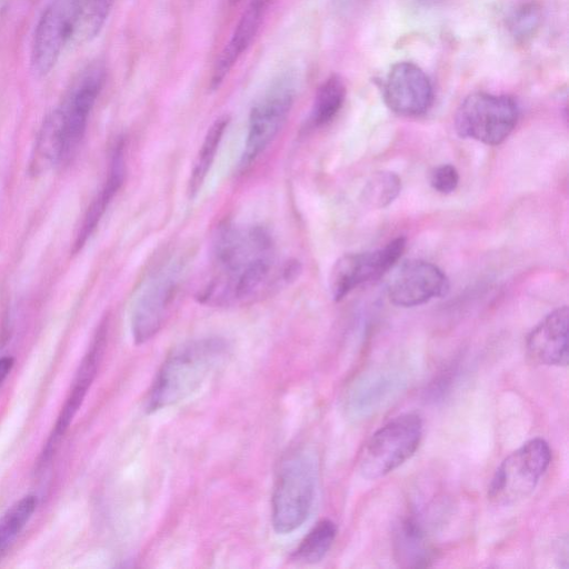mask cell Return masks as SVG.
Returning a JSON list of instances; mask_svg holds the SVG:
<instances>
[{
    "instance_id": "cell-1",
    "label": "cell",
    "mask_w": 569,
    "mask_h": 569,
    "mask_svg": "<svg viewBox=\"0 0 569 569\" xmlns=\"http://www.w3.org/2000/svg\"><path fill=\"white\" fill-rule=\"evenodd\" d=\"M300 264L281 261L270 232L257 224H224L211 247V274L197 295L201 303H250L295 280Z\"/></svg>"
},
{
    "instance_id": "cell-2",
    "label": "cell",
    "mask_w": 569,
    "mask_h": 569,
    "mask_svg": "<svg viewBox=\"0 0 569 569\" xmlns=\"http://www.w3.org/2000/svg\"><path fill=\"white\" fill-rule=\"evenodd\" d=\"M226 352V341L217 337L177 346L156 373L147 398V411H157L183 400L200 387Z\"/></svg>"
},
{
    "instance_id": "cell-3",
    "label": "cell",
    "mask_w": 569,
    "mask_h": 569,
    "mask_svg": "<svg viewBox=\"0 0 569 569\" xmlns=\"http://www.w3.org/2000/svg\"><path fill=\"white\" fill-rule=\"evenodd\" d=\"M318 480V460L307 448L291 450L280 462L271 506L276 532L286 535L298 529L311 510Z\"/></svg>"
},
{
    "instance_id": "cell-4",
    "label": "cell",
    "mask_w": 569,
    "mask_h": 569,
    "mask_svg": "<svg viewBox=\"0 0 569 569\" xmlns=\"http://www.w3.org/2000/svg\"><path fill=\"white\" fill-rule=\"evenodd\" d=\"M422 438V420L413 412L395 417L375 431L359 456V471L366 479L381 478L410 459Z\"/></svg>"
},
{
    "instance_id": "cell-5",
    "label": "cell",
    "mask_w": 569,
    "mask_h": 569,
    "mask_svg": "<svg viewBox=\"0 0 569 569\" xmlns=\"http://www.w3.org/2000/svg\"><path fill=\"white\" fill-rule=\"evenodd\" d=\"M519 116L513 98L505 94L473 92L466 97L455 114V128L462 138L488 146L503 142Z\"/></svg>"
},
{
    "instance_id": "cell-6",
    "label": "cell",
    "mask_w": 569,
    "mask_h": 569,
    "mask_svg": "<svg viewBox=\"0 0 569 569\" xmlns=\"http://www.w3.org/2000/svg\"><path fill=\"white\" fill-rule=\"evenodd\" d=\"M551 461L548 442L535 438L506 457L497 468L488 498L498 505H510L529 496Z\"/></svg>"
},
{
    "instance_id": "cell-7",
    "label": "cell",
    "mask_w": 569,
    "mask_h": 569,
    "mask_svg": "<svg viewBox=\"0 0 569 569\" xmlns=\"http://www.w3.org/2000/svg\"><path fill=\"white\" fill-rule=\"evenodd\" d=\"M295 94L293 79L281 76L257 100L249 114L240 167L250 166L276 138L292 108Z\"/></svg>"
},
{
    "instance_id": "cell-8",
    "label": "cell",
    "mask_w": 569,
    "mask_h": 569,
    "mask_svg": "<svg viewBox=\"0 0 569 569\" xmlns=\"http://www.w3.org/2000/svg\"><path fill=\"white\" fill-rule=\"evenodd\" d=\"M181 260L159 269L140 291L131 311V333L136 343L150 340L163 326L177 298L182 279Z\"/></svg>"
},
{
    "instance_id": "cell-9",
    "label": "cell",
    "mask_w": 569,
    "mask_h": 569,
    "mask_svg": "<svg viewBox=\"0 0 569 569\" xmlns=\"http://www.w3.org/2000/svg\"><path fill=\"white\" fill-rule=\"evenodd\" d=\"M82 0H52L43 10L33 36L31 66L39 76L54 67L64 46L72 40Z\"/></svg>"
},
{
    "instance_id": "cell-10",
    "label": "cell",
    "mask_w": 569,
    "mask_h": 569,
    "mask_svg": "<svg viewBox=\"0 0 569 569\" xmlns=\"http://www.w3.org/2000/svg\"><path fill=\"white\" fill-rule=\"evenodd\" d=\"M405 248L406 239L398 237L383 248L340 257L329 274V289L332 299L340 301L361 283L383 276L398 261Z\"/></svg>"
},
{
    "instance_id": "cell-11",
    "label": "cell",
    "mask_w": 569,
    "mask_h": 569,
    "mask_svg": "<svg viewBox=\"0 0 569 569\" xmlns=\"http://www.w3.org/2000/svg\"><path fill=\"white\" fill-rule=\"evenodd\" d=\"M449 290L447 276L431 262L410 259L403 261L388 283L389 300L398 307H416Z\"/></svg>"
},
{
    "instance_id": "cell-12",
    "label": "cell",
    "mask_w": 569,
    "mask_h": 569,
    "mask_svg": "<svg viewBox=\"0 0 569 569\" xmlns=\"http://www.w3.org/2000/svg\"><path fill=\"white\" fill-rule=\"evenodd\" d=\"M106 335L107 326L103 322L97 331L90 348L88 349L78 368L71 388L58 415L54 427L52 428V431L41 452L39 466L47 463L51 459L52 455H54L61 439L69 429L72 419L81 407L83 399L97 375L100 358L104 347Z\"/></svg>"
},
{
    "instance_id": "cell-13",
    "label": "cell",
    "mask_w": 569,
    "mask_h": 569,
    "mask_svg": "<svg viewBox=\"0 0 569 569\" xmlns=\"http://www.w3.org/2000/svg\"><path fill=\"white\" fill-rule=\"evenodd\" d=\"M382 94L386 104L401 116H420L433 101V89L425 71L411 62H398L388 72Z\"/></svg>"
},
{
    "instance_id": "cell-14",
    "label": "cell",
    "mask_w": 569,
    "mask_h": 569,
    "mask_svg": "<svg viewBox=\"0 0 569 569\" xmlns=\"http://www.w3.org/2000/svg\"><path fill=\"white\" fill-rule=\"evenodd\" d=\"M104 69L100 63H92L79 73L73 82L64 104L60 108L64 120V149L62 160L73 154L81 141L88 117L101 91Z\"/></svg>"
},
{
    "instance_id": "cell-15",
    "label": "cell",
    "mask_w": 569,
    "mask_h": 569,
    "mask_svg": "<svg viewBox=\"0 0 569 569\" xmlns=\"http://www.w3.org/2000/svg\"><path fill=\"white\" fill-rule=\"evenodd\" d=\"M568 320L566 306L546 316L528 335L526 350L538 365L566 367L568 365Z\"/></svg>"
},
{
    "instance_id": "cell-16",
    "label": "cell",
    "mask_w": 569,
    "mask_h": 569,
    "mask_svg": "<svg viewBox=\"0 0 569 569\" xmlns=\"http://www.w3.org/2000/svg\"><path fill=\"white\" fill-rule=\"evenodd\" d=\"M272 0H251L241 14L230 41L221 51L211 76L210 87L219 88L239 57L256 37Z\"/></svg>"
},
{
    "instance_id": "cell-17",
    "label": "cell",
    "mask_w": 569,
    "mask_h": 569,
    "mask_svg": "<svg viewBox=\"0 0 569 569\" xmlns=\"http://www.w3.org/2000/svg\"><path fill=\"white\" fill-rule=\"evenodd\" d=\"M126 174L124 143L119 140L112 151L109 173L100 193L88 208L81 228L77 234L73 252L79 251L96 229L110 201L123 183Z\"/></svg>"
},
{
    "instance_id": "cell-18",
    "label": "cell",
    "mask_w": 569,
    "mask_h": 569,
    "mask_svg": "<svg viewBox=\"0 0 569 569\" xmlns=\"http://www.w3.org/2000/svg\"><path fill=\"white\" fill-rule=\"evenodd\" d=\"M393 551L397 562L407 568L427 567L435 556L422 523L412 515L397 525Z\"/></svg>"
},
{
    "instance_id": "cell-19",
    "label": "cell",
    "mask_w": 569,
    "mask_h": 569,
    "mask_svg": "<svg viewBox=\"0 0 569 569\" xmlns=\"http://www.w3.org/2000/svg\"><path fill=\"white\" fill-rule=\"evenodd\" d=\"M397 381L385 375L375 373L357 381L346 398V410L356 419L372 413L396 391Z\"/></svg>"
},
{
    "instance_id": "cell-20",
    "label": "cell",
    "mask_w": 569,
    "mask_h": 569,
    "mask_svg": "<svg viewBox=\"0 0 569 569\" xmlns=\"http://www.w3.org/2000/svg\"><path fill=\"white\" fill-rule=\"evenodd\" d=\"M64 149V120L61 109L52 111L43 121L38 133L30 170L42 173L61 161Z\"/></svg>"
},
{
    "instance_id": "cell-21",
    "label": "cell",
    "mask_w": 569,
    "mask_h": 569,
    "mask_svg": "<svg viewBox=\"0 0 569 569\" xmlns=\"http://www.w3.org/2000/svg\"><path fill=\"white\" fill-rule=\"evenodd\" d=\"M230 118L221 116L209 127L198 150L188 181V193L192 198L201 189L214 161L216 153L222 141Z\"/></svg>"
},
{
    "instance_id": "cell-22",
    "label": "cell",
    "mask_w": 569,
    "mask_h": 569,
    "mask_svg": "<svg viewBox=\"0 0 569 569\" xmlns=\"http://www.w3.org/2000/svg\"><path fill=\"white\" fill-rule=\"evenodd\" d=\"M345 98L343 81L336 74L330 76L317 90L309 123L312 127H321L330 122L341 109Z\"/></svg>"
},
{
    "instance_id": "cell-23",
    "label": "cell",
    "mask_w": 569,
    "mask_h": 569,
    "mask_svg": "<svg viewBox=\"0 0 569 569\" xmlns=\"http://www.w3.org/2000/svg\"><path fill=\"white\" fill-rule=\"evenodd\" d=\"M337 536V526L329 519H322L305 536L293 557L305 563L320 561L331 548Z\"/></svg>"
},
{
    "instance_id": "cell-24",
    "label": "cell",
    "mask_w": 569,
    "mask_h": 569,
    "mask_svg": "<svg viewBox=\"0 0 569 569\" xmlns=\"http://www.w3.org/2000/svg\"><path fill=\"white\" fill-rule=\"evenodd\" d=\"M37 507V498L28 495L12 505L0 517V559L10 549L19 533L32 517Z\"/></svg>"
},
{
    "instance_id": "cell-25",
    "label": "cell",
    "mask_w": 569,
    "mask_h": 569,
    "mask_svg": "<svg viewBox=\"0 0 569 569\" xmlns=\"http://www.w3.org/2000/svg\"><path fill=\"white\" fill-rule=\"evenodd\" d=\"M113 0H82L72 40L86 42L93 39L104 24Z\"/></svg>"
},
{
    "instance_id": "cell-26",
    "label": "cell",
    "mask_w": 569,
    "mask_h": 569,
    "mask_svg": "<svg viewBox=\"0 0 569 569\" xmlns=\"http://www.w3.org/2000/svg\"><path fill=\"white\" fill-rule=\"evenodd\" d=\"M401 190L400 178L390 171L373 173L366 182L362 192V201L371 208H385L389 206Z\"/></svg>"
},
{
    "instance_id": "cell-27",
    "label": "cell",
    "mask_w": 569,
    "mask_h": 569,
    "mask_svg": "<svg viewBox=\"0 0 569 569\" xmlns=\"http://www.w3.org/2000/svg\"><path fill=\"white\" fill-rule=\"evenodd\" d=\"M540 22L539 8L533 3L522 4L510 17L509 27L518 39L532 36Z\"/></svg>"
},
{
    "instance_id": "cell-28",
    "label": "cell",
    "mask_w": 569,
    "mask_h": 569,
    "mask_svg": "<svg viewBox=\"0 0 569 569\" xmlns=\"http://www.w3.org/2000/svg\"><path fill=\"white\" fill-rule=\"evenodd\" d=\"M430 183L438 192L450 193L458 187L459 173L451 164L439 166L432 171Z\"/></svg>"
},
{
    "instance_id": "cell-29",
    "label": "cell",
    "mask_w": 569,
    "mask_h": 569,
    "mask_svg": "<svg viewBox=\"0 0 569 569\" xmlns=\"http://www.w3.org/2000/svg\"><path fill=\"white\" fill-rule=\"evenodd\" d=\"M14 360L12 357H2L0 358V385L10 373L13 367Z\"/></svg>"
},
{
    "instance_id": "cell-30",
    "label": "cell",
    "mask_w": 569,
    "mask_h": 569,
    "mask_svg": "<svg viewBox=\"0 0 569 569\" xmlns=\"http://www.w3.org/2000/svg\"><path fill=\"white\" fill-rule=\"evenodd\" d=\"M230 1H231L232 3H236V2H238L239 0H230Z\"/></svg>"
}]
</instances>
